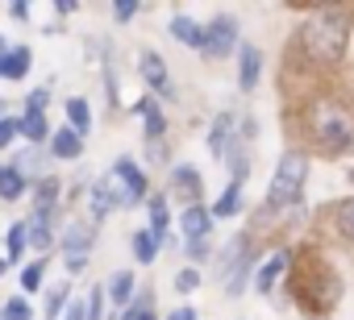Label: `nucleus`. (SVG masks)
Returning <instances> with one entry per match:
<instances>
[{"label":"nucleus","mask_w":354,"mask_h":320,"mask_svg":"<svg viewBox=\"0 0 354 320\" xmlns=\"http://www.w3.org/2000/svg\"><path fill=\"white\" fill-rule=\"evenodd\" d=\"M346 42H350V21L342 13H317L300 30V46L313 63H342Z\"/></svg>","instance_id":"f257e3e1"},{"label":"nucleus","mask_w":354,"mask_h":320,"mask_svg":"<svg viewBox=\"0 0 354 320\" xmlns=\"http://www.w3.org/2000/svg\"><path fill=\"white\" fill-rule=\"evenodd\" d=\"M304 179H308V163H304L300 154H283L279 167H275V175H271V183H267V208H288V204H296Z\"/></svg>","instance_id":"f03ea898"},{"label":"nucleus","mask_w":354,"mask_h":320,"mask_svg":"<svg viewBox=\"0 0 354 320\" xmlns=\"http://www.w3.org/2000/svg\"><path fill=\"white\" fill-rule=\"evenodd\" d=\"M317 141H321L329 154H337V150H346V146L354 141L350 121H346L333 104H321V108H317Z\"/></svg>","instance_id":"7ed1b4c3"},{"label":"nucleus","mask_w":354,"mask_h":320,"mask_svg":"<svg viewBox=\"0 0 354 320\" xmlns=\"http://www.w3.org/2000/svg\"><path fill=\"white\" fill-rule=\"evenodd\" d=\"M238 46V21L234 17H217L213 26H205V54L209 59H221Z\"/></svg>","instance_id":"20e7f679"},{"label":"nucleus","mask_w":354,"mask_h":320,"mask_svg":"<svg viewBox=\"0 0 354 320\" xmlns=\"http://www.w3.org/2000/svg\"><path fill=\"white\" fill-rule=\"evenodd\" d=\"M113 175L121 179V192H125V208H133V204H142V200H146V175H142V171L129 163V158H117Z\"/></svg>","instance_id":"39448f33"},{"label":"nucleus","mask_w":354,"mask_h":320,"mask_svg":"<svg viewBox=\"0 0 354 320\" xmlns=\"http://www.w3.org/2000/svg\"><path fill=\"white\" fill-rule=\"evenodd\" d=\"M246 270H250V262H246V241L238 237V241H230V250H225V291H230V295L242 291Z\"/></svg>","instance_id":"423d86ee"},{"label":"nucleus","mask_w":354,"mask_h":320,"mask_svg":"<svg viewBox=\"0 0 354 320\" xmlns=\"http://www.w3.org/2000/svg\"><path fill=\"white\" fill-rule=\"evenodd\" d=\"M180 229L188 241H205L209 229H213V212L205 204H184V217H180Z\"/></svg>","instance_id":"0eeeda50"},{"label":"nucleus","mask_w":354,"mask_h":320,"mask_svg":"<svg viewBox=\"0 0 354 320\" xmlns=\"http://www.w3.org/2000/svg\"><path fill=\"white\" fill-rule=\"evenodd\" d=\"M138 71H142V79H146V88H154L158 96H171V75H167V63L158 59V54H142L138 59Z\"/></svg>","instance_id":"6e6552de"},{"label":"nucleus","mask_w":354,"mask_h":320,"mask_svg":"<svg viewBox=\"0 0 354 320\" xmlns=\"http://www.w3.org/2000/svg\"><path fill=\"white\" fill-rule=\"evenodd\" d=\"M259 75H263V54L254 46H238V88L242 92H254Z\"/></svg>","instance_id":"1a4fd4ad"},{"label":"nucleus","mask_w":354,"mask_h":320,"mask_svg":"<svg viewBox=\"0 0 354 320\" xmlns=\"http://www.w3.org/2000/svg\"><path fill=\"white\" fill-rule=\"evenodd\" d=\"M171 38L180 42V46H192V50H205V26H196L192 17H184V13H175L171 17Z\"/></svg>","instance_id":"9d476101"},{"label":"nucleus","mask_w":354,"mask_h":320,"mask_svg":"<svg viewBox=\"0 0 354 320\" xmlns=\"http://www.w3.org/2000/svg\"><path fill=\"white\" fill-rule=\"evenodd\" d=\"M288 262H292V254H288V250H275V254H271V258L259 266V274H254V287H259V291H271V287H275V279L288 270Z\"/></svg>","instance_id":"9b49d317"},{"label":"nucleus","mask_w":354,"mask_h":320,"mask_svg":"<svg viewBox=\"0 0 354 320\" xmlns=\"http://www.w3.org/2000/svg\"><path fill=\"white\" fill-rule=\"evenodd\" d=\"M133 291H138L133 274H129V270H117V274L109 279V287H104V299H113L117 308H125V303H133Z\"/></svg>","instance_id":"f8f14e48"},{"label":"nucleus","mask_w":354,"mask_h":320,"mask_svg":"<svg viewBox=\"0 0 354 320\" xmlns=\"http://www.w3.org/2000/svg\"><path fill=\"white\" fill-rule=\"evenodd\" d=\"M30 50L26 46H17V50H5L0 54V79H21L26 71H30Z\"/></svg>","instance_id":"ddd939ff"},{"label":"nucleus","mask_w":354,"mask_h":320,"mask_svg":"<svg viewBox=\"0 0 354 320\" xmlns=\"http://www.w3.org/2000/svg\"><path fill=\"white\" fill-rule=\"evenodd\" d=\"M26 233H30V246H38V250H50V241H55L50 212H34V217L26 221Z\"/></svg>","instance_id":"4468645a"},{"label":"nucleus","mask_w":354,"mask_h":320,"mask_svg":"<svg viewBox=\"0 0 354 320\" xmlns=\"http://www.w3.org/2000/svg\"><path fill=\"white\" fill-rule=\"evenodd\" d=\"M50 150H55V158H80L84 141H80V133L67 125V129H55V137H50Z\"/></svg>","instance_id":"2eb2a0df"},{"label":"nucleus","mask_w":354,"mask_h":320,"mask_svg":"<svg viewBox=\"0 0 354 320\" xmlns=\"http://www.w3.org/2000/svg\"><path fill=\"white\" fill-rule=\"evenodd\" d=\"M21 192H26L21 167H0V200H17Z\"/></svg>","instance_id":"dca6fc26"},{"label":"nucleus","mask_w":354,"mask_h":320,"mask_svg":"<svg viewBox=\"0 0 354 320\" xmlns=\"http://www.w3.org/2000/svg\"><path fill=\"white\" fill-rule=\"evenodd\" d=\"M230 129H234V117L221 112V117L213 121V133H209V150H213V154H230Z\"/></svg>","instance_id":"f3484780"},{"label":"nucleus","mask_w":354,"mask_h":320,"mask_svg":"<svg viewBox=\"0 0 354 320\" xmlns=\"http://www.w3.org/2000/svg\"><path fill=\"white\" fill-rule=\"evenodd\" d=\"M63 250H67V258H71V254H88V250H92V229H88V225H71V229L63 233Z\"/></svg>","instance_id":"a211bd4d"},{"label":"nucleus","mask_w":354,"mask_h":320,"mask_svg":"<svg viewBox=\"0 0 354 320\" xmlns=\"http://www.w3.org/2000/svg\"><path fill=\"white\" fill-rule=\"evenodd\" d=\"M67 121H71V129L84 137V133L92 129V108H88V100H80V96L67 100Z\"/></svg>","instance_id":"6ab92c4d"},{"label":"nucleus","mask_w":354,"mask_h":320,"mask_svg":"<svg viewBox=\"0 0 354 320\" xmlns=\"http://www.w3.org/2000/svg\"><path fill=\"white\" fill-rule=\"evenodd\" d=\"M158 250H162V237H154L150 229H142V233L133 237V258H138V262H146V266H150Z\"/></svg>","instance_id":"aec40b11"},{"label":"nucleus","mask_w":354,"mask_h":320,"mask_svg":"<svg viewBox=\"0 0 354 320\" xmlns=\"http://www.w3.org/2000/svg\"><path fill=\"white\" fill-rule=\"evenodd\" d=\"M175 183H180V188L188 192V196H184L188 204H201V196H205V188H201V175H196L192 167H175Z\"/></svg>","instance_id":"412c9836"},{"label":"nucleus","mask_w":354,"mask_h":320,"mask_svg":"<svg viewBox=\"0 0 354 320\" xmlns=\"http://www.w3.org/2000/svg\"><path fill=\"white\" fill-rule=\"evenodd\" d=\"M242 208V183H230L225 192H221V200L213 204V217H234Z\"/></svg>","instance_id":"4be33fe9"},{"label":"nucleus","mask_w":354,"mask_h":320,"mask_svg":"<svg viewBox=\"0 0 354 320\" xmlns=\"http://www.w3.org/2000/svg\"><path fill=\"white\" fill-rule=\"evenodd\" d=\"M146 208H150V233H154V237H162V233H167V225H171V212H167V196H154Z\"/></svg>","instance_id":"5701e85b"},{"label":"nucleus","mask_w":354,"mask_h":320,"mask_svg":"<svg viewBox=\"0 0 354 320\" xmlns=\"http://www.w3.org/2000/svg\"><path fill=\"white\" fill-rule=\"evenodd\" d=\"M138 112H142V121H146V133H150V137H162L167 121H162L158 104H154V100H142V104H138Z\"/></svg>","instance_id":"b1692460"},{"label":"nucleus","mask_w":354,"mask_h":320,"mask_svg":"<svg viewBox=\"0 0 354 320\" xmlns=\"http://www.w3.org/2000/svg\"><path fill=\"white\" fill-rule=\"evenodd\" d=\"M88 204H92V217H96V221H104V217L117 208V204H113V196L104 192V183H92V192H88Z\"/></svg>","instance_id":"393cba45"},{"label":"nucleus","mask_w":354,"mask_h":320,"mask_svg":"<svg viewBox=\"0 0 354 320\" xmlns=\"http://www.w3.org/2000/svg\"><path fill=\"white\" fill-rule=\"evenodd\" d=\"M26 246H30V233H26V225H21V221H17V225H9V237H5V250H9V262H17Z\"/></svg>","instance_id":"a878e982"},{"label":"nucleus","mask_w":354,"mask_h":320,"mask_svg":"<svg viewBox=\"0 0 354 320\" xmlns=\"http://www.w3.org/2000/svg\"><path fill=\"white\" fill-rule=\"evenodd\" d=\"M46 129H50V125H46V117H42V112H26V117H21V137L42 141V137H46Z\"/></svg>","instance_id":"bb28decb"},{"label":"nucleus","mask_w":354,"mask_h":320,"mask_svg":"<svg viewBox=\"0 0 354 320\" xmlns=\"http://www.w3.org/2000/svg\"><path fill=\"white\" fill-rule=\"evenodd\" d=\"M333 221H337V229H342V237H350V241H354V196L337 204V212H333Z\"/></svg>","instance_id":"cd10ccee"},{"label":"nucleus","mask_w":354,"mask_h":320,"mask_svg":"<svg viewBox=\"0 0 354 320\" xmlns=\"http://www.w3.org/2000/svg\"><path fill=\"white\" fill-rule=\"evenodd\" d=\"M67 295H71L67 287H55V291L46 295V320H59V316L67 312Z\"/></svg>","instance_id":"c85d7f7f"},{"label":"nucleus","mask_w":354,"mask_h":320,"mask_svg":"<svg viewBox=\"0 0 354 320\" xmlns=\"http://www.w3.org/2000/svg\"><path fill=\"white\" fill-rule=\"evenodd\" d=\"M0 320H34V312H30V303H26V295H17V299H9V303H5V312H0Z\"/></svg>","instance_id":"c756f323"},{"label":"nucleus","mask_w":354,"mask_h":320,"mask_svg":"<svg viewBox=\"0 0 354 320\" xmlns=\"http://www.w3.org/2000/svg\"><path fill=\"white\" fill-rule=\"evenodd\" d=\"M55 200H59V183H55V179H42V183H38V212H50Z\"/></svg>","instance_id":"7c9ffc66"},{"label":"nucleus","mask_w":354,"mask_h":320,"mask_svg":"<svg viewBox=\"0 0 354 320\" xmlns=\"http://www.w3.org/2000/svg\"><path fill=\"white\" fill-rule=\"evenodd\" d=\"M201 287V270H180V274H175V291H180V295H188V291H196Z\"/></svg>","instance_id":"2f4dec72"},{"label":"nucleus","mask_w":354,"mask_h":320,"mask_svg":"<svg viewBox=\"0 0 354 320\" xmlns=\"http://www.w3.org/2000/svg\"><path fill=\"white\" fill-rule=\"evenodd\" d=\"M17 133H21V121L17 117H0V150H5Z\"/></svg>","instance_id":"473e14b6"},{"label":"nucleus","mask_w":354,"mask_h":320,"mask_svg":"<svg viewBox=\"0 0 354 320\" xmlns=\"http://www.w3.org/2000/svg\"><path fill=\"white\" fill-rule=\"evenodd\" d=\"M104 316V287L88 291V320H100Z\"/></svg>","instance_id":"72a5a7b5"},{"label":"nucleus","mask_w":354,"mask_h":320,"mask_svg":"<svg viewBox=\"0 0 354 320\" xmlns=\"http://www.w3.org/2000/svg\"><path fill=\"white\" fill-rule=\"evenodd\" d=\"M21 287H26V291H38V287H42V262L26 266V274H21Z\"/></svg>","instance_id":"f704fd0d"},{"label":"nucleus","mask_w":354,"mask_h":320,"mask_svg":"<svg viewBox=\"0 0 354 320\" xmlns=\"http://www.w3.org/2000/svg\"><path fill=\"white\" fill-rule=\"evenodd\" d=\"M46 100H50V92H46V88H34V92H30L26 112H42V108H46Z\"/></svg>","instance_id":"c9c22d12"},{"label":"nucleus","mask_w":354,"mask_h":320,"mask_svg":"<svg viewBox=\"0 0 354 320\" xmlns=\"http://www.w3.org/2000/svg\"><path fill=\"white\" fill-rule=\"evenodd\" d=\"M133 13H138V5H133V0H117V5H113V17H117V21H129Z\"/></svg>","instance_id":"e433bc0d"},{"label":"nucleus","mask_w":354,"mask_h":320,"mask_svg":"<svg viewBox=\"0 0 354 320\" xmlns=\"http://www.w3.org/2000/svg\"><path fill=\"white\" fill-rule=\"evenodd\" d=\"M117 320H154V316H150L146 308H133V303H129L125 312H117Z\"/></svg>","instance_id":"4c0bfd02"},{"label":"nucleus","mask_w":354,"mask_h":320,"mask_svg":"<svg viewBox=\"0 0 354 320\" xmlns=\"http://www.w3.org/2000/svg\"><path fill=\"white\" fill-rule=\"evenodd\" d=\"M84 266H88V254H71V258H67V270H71V274H80Z\"/></svg>","instance_id":"58836bf2"},{"label":"nucleus","mask_w":354,"mask_h":320,"mask_svg":"<svg viewBox=\"0 0 354 320\" xmlns=\"http://www.w3.org/2000/svg\"><path fill=\"white\" fill-rule=\"evenodd\" d=\"M63 320H88V303H71Z\"/></svg>","instance_id":"ea45409f"},{"label":"nucleus","mask_w":354,"mask_h":320,"mask_svg":"<svg viewBox=\"0 0 354 320\" xmlns=\"http://www.w3.org/2000/svg\"><path fill=\"white\" fill-rule=\"evenodd\" d=\"M205 254H209L205 241H188V258H205Z\"/></svg>","instance_id":"a19ab883"},{"label":"nucleus","mask_w":354,"mask_h":320,"mask_svg":"<svg viewBox=\"0 0 354 320\" xmlns=\"http://www.w3.org/2000/svg\"><path fill=\"white\" fill-rule=\"evenodd\" d=\"M167 320H196V312H192V308H175Z\"/></svg>","instance_id":"79ce46f5"},{"label":"nucleus","mask_w":354,"mask_h":320,"mask_svg":"<svg viewBox=\"0 0 354 320\" xmlns=\"http://www.w3.org/2000/svg\"><path fill=\"white\" fill-rule=\"evenodd\" d=\"M9 13H13V17H17V21H26V17H30V5H13V9H9Z\"/></svg>","instance_id":"37998d69"},{"label":"nucleus","mask_w":354,"mask_h":320,"mask_svg":"<svg viewBox=\"0 0 354 320\" xmlns=\"http://www.w3.org/2000/svg\"><path fill=\"white\" fill-rule=\"evenodd\" d=\"M5 270H9V258H0V274H5Z\"/></svg>","instance_id":"c03bdc74"}]
</instances>
